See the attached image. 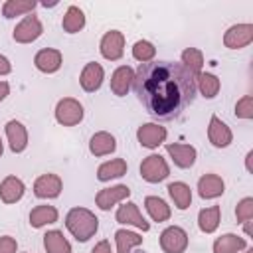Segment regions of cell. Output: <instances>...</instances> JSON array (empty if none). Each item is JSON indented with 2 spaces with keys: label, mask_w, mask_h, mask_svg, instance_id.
I'll return each instance as SVG.
<instances>
[{
  "label": "cell",
  "mask_w": 253,
  "mask_h": 253,
  "mask_svg": "<svg viewBox=\"0 0 253 253\" xmlns=\"http://www.w3.org/2000/svg\"><path fill=\"white\" fill-rule=\"evenodd\" d=\"M115 148H117V140H115V136H113L111 132H107V130L95 132V134L91 136V140H89V152H91L93 156H107V154L115 152Z\"/></svg>",
  "instance_id": "44dd1931"
},
{
  "label": "cell",
  "mask_w": 253,
  "mask_h": 253,
  "mask_svg": "<svg viewBox=\"0 0 253 253\" xmlns=\"http://www.w3.org/2000/svg\"><path fill=\"white\" fill-rule=\"evenodd\" d=\"M208 138H210V142H211L215 148H225V146L231 144L233 132H231V128H229L219 117L211 115V117H210V125H208Z\"/></svg>",
  "instance_id": "4fadbf2b"
},
{
  "label": "cell",
  "mask_w": 253,
  "mask_h": 253,
  "mask_svg": "<svg viewBox=\"0 0 253 253\" xmlns=\"http://www.w3.org/2000/svg\"><path fill=\"white\" fill-rule=\"evenodd\" d=\"M166 136H168L166 128L156 125V123H144L136 130V140L144 148H158L160 144H164Z\"/></svg>",
  "instance_id": "30bf717a"
},
{
  "label": "cell",
  "mask_w": 253,
  "mask_h": 253,
  "mask_svg": "<svg viewBox=\"0 0 253 253\" xmlns=\"http://www.w3.org/2000/svg\"><path fill=\"white\" fill-rule=\"evenodd\" d=\"M103 79H105V69H103V65L97 63V61L85 63V67L81 69V75H79L81 89L87 91V93H95V91L103 85Z\"/></svg>",
  "instance_id": "7c38bea8"
},
{
  "label": "cell",
  "mask_w": 253,
  "mask_h": 253,
  "mask_svg": "<svg viewBox=\"0 0 253 253\" xmlns=\"http://www.w3.org/2000/svg\"><path fill=\"white\" fill-rule=\"evenodd\" d=\"M115 243H117V253H130L132 247H138L142 243V237L128 229H117Z\"/></svg>",
  "instance_id": "1f68e13d"
},
{
  "label": "cell",
  "mask_w": 253,
  "mask_h": 253,
  "mask_svg": "<svg viewBox=\"0 0 253 253\" xmlns=\"http://www.w3.org/2000/svg\"><path fill=\"white\" fill-rule=\"evenodd\" d=\"M10 71H12V63H10V59H8L6 55L0 53V75H8Z\"/></svg>",
  "instance_id": "f35d334b"
},
{
  "label": "cell",
  "mask_w": 253,
  "mask_h": 253,
  "mask_svg": "<svg viewBox=\"0 0 253 253\" xmlns=\"http://www.w3.org/2000/svg\"><path fill=\"white\" fill-rule=\"evenodd\" d=\"M61 28L63 32L67 34H77L85 28V14L79 6H69L67 12L63 14V20H61Z\"/></svg>",
  "instance_id": "f1b7e54d"
},
{
  "label": "cell",
  "mask_w": 253,
  "mask_h": 253,
  "mask_svg": "<svg viewBox=\"0 0 253 253\" xmlns=\"http://www.w3.org/2000/svg\"><path fill=\"white\" fill-rule=\"evenodd\" d=\"M235 117H239V119H253V95H243L235 103Z\"/></svg>",
  "instance_id": "d590c367"
},
{
  "label": "cell",
  "mask_w": 253,
  "mask_h": 253,
  "mask_svg": "<svg viewBox=\"0 0 253 253\" xmlns=\"http://www.w3.org/2000/svg\"><path fill=\"white\" fill-rule=\"evenodd\" d=\"M61 190H63L61 178H59L57 174H51V172L38 176L36 182H34V194H36L38 198H43V200L57 198V196L61 194Z\"/></svg>",
  "instance_id": "8fae6325"
},
{
  "label": "cell",
  "mask_w": 253,
  "mask_h": 253,
  "mask_svg": "<svg viewBox=\"0 0 253 253\" xmlns=\"http://www.w3.org/2000/svg\"><path fill=\"white\" fill-rule=\"evenodd\" d=\"M144 208H146L148 215L152 217V221H158V223L168 221L170 215H172L170 206L162 198H158V196H146L144 198Z\"/></svg>",
  "instance_id": "484cf974"
},
{
  "label": "cell",
  "mask_w": 253,
  "mask_h": 253,
  "mask_svg": "<svg viewBox=\"0 0 253 253\" xmlns=\"http://www.w3.org/2000/svg\"><path fill=\"white\" fill-rule=\"evenodd\" d=\"M142 107L158 121L178 119L196 97V77L176 61L140 63L132 81Z\"/></svg>",
  "instance_id": "6da1fadb"
},
{
  "label": "cell",
  "mask_w": 253,
  "mask_h": 253,
  "mask_svg": "<svg viewBox=\"0 0 253 253\" xmlns=\"http://www.w3.org/2000/svg\"><path fill=\"white\" fill-rule=\"evenodd\" d=\"M132 81H134V71L132 67L128 65H121L113 71L111 75V91L117 95V97H125L130 87H132Z\"/></svg>",
  "instance_id": "d6986e66"
},
{
  "label": "cell",
  "mask_w": 253,
  "mask_h": 253,
  "mask_svg": "<svg viewBox=\"0 0 253 253\" xmlns=\"http://www.w3.org/2000/svg\"><path fill=\"white\" fill-rule=\"evenodd\" d=\"M223 192H225V182H223V178L217 176V174H204V176L198 180V194H200V198H204V200L219 198Z\"/></svg>",
  "instance_id": "ac0fdd59"
},
{
  "label": "cell",
  "mask_w": 253,
  "mask_h": 253,
  "mask_svg": "<svg viewBox=\"0 0 253 253\" xmlns=\"http://www.w3.org/2000/svg\"><path fill=\"white\" fill-rule=\"evenodd\" d=\"M115 219L119 223L134 225V227H138L142 231H148L150 229V223L142 217V213H140V210H138V206L134 202H125L123 206H119V210L115 213Z\"/></svg>",
  "instance_id": "5bb4252c"
},
{
  "label": "cell",
  "mask_w": 253,
  "mask_h": 253,
  "mask_svg": "<svg viewBox=\"0 0 253 253\" xmlns=\"http://www.w3.org/2000/svg\"><path fill=\"white\" fill-rule=\"evenodd\" d=\"M128 196H130V188L125 186V184H117V186L99 190L97 196H95V204H97L99 210L107 211V210H111L113 206H117L119 202H125Z\"/></svg>",
  "instance_id": "9c48e42d"
},
{
  "label": "cell",
  "mask_w": 253,
  "mask_h": 253,
  "mask_svg": "<svg viewBox=\"0 0 253 253\" xmlns=\"http://www.w3.org/2000/svg\"><path fill=\"white\" fill-rule=\"evenodd\" d=\"M245 253H253V249H247V251H245Z\"/></svg>",
  "instance_id": "ee69618b"
},
{
  "label": "cell",
  "mask_w": 253,
  "mask_h": 253,
  "mask_svg": "<svg viewBox=\"0 0 253 253\" xmlns=\"http://www.w3.org/2000/svg\"><path fill=\"white\" fill-rule=\"evenodd\" d=\"M154 55H156V47L146 42V40H138L134 42L132 45V57L140 63H148V61H154Z\"/></svg>",
  "instance_id": "836d02e7"
},
{
  "label": "cell",
  "mask_w": 253,
  "mask_h": 253,
  "mask_svg": "<svg viewBox=\"0 0 253 253\" xmlns=\"http://www.w3.org/2000/svg\"><path fill=\"white\" fill-rule=\"evenodd\" d=\"M24 192H26V186H24V182L18 176H12L10 174V176H6L0 182V200L4 204H16V202H20L22 196H24Z\"/></svg>",
  "instance_id": "ffe728a7"
},
{
  "label": "cell",
  "mask_w": 253,
  "mask_h": 253,
  "mask_svg": "<svg viewBox=\"0 0 253 253\" xmlns=\"http://www.w3.org/2000/svg\"><path fill=\"white\" fill-rule=\"evenodd\" d=\"M251 158H253V150H249V152H247V156H245V168H247V172H249V174H253V166H251Z\"/></svg>",
  "instance_id": "60d3db41"
},
{
  "label": "cell",
  "mask_w": 253,
  "mask_h": 253,
  "mask_svg": "<svg viewBox=\"0 0 253 253\" xmlns=\"http://www.w3.org/2000/svg\"><path fill=\"white\" fill-rule=\"evenodd\" d=\"M83 105L73 97H63L55 105V121L63 126H75L83 121Z\"/></svg>",
  "instance_id": "3957f363"
},
{
  "label": "cell",
  "mask_w": 253,
  "mask_h": 253,
  "mask_svg": "<svg viewBox=\"0 0 253 253\" xmlns=\"http://www.w3.org/2000/svg\"><path fill=\"white\" fill-rule=\"evenodd\" d=\"M91 253H113V251H111V243H109L107 239H103V241H99V243L91 249Z\"/></svg>",
  "instance_id": "74e56055"
},
{
  "label": "cell",
  "mask_w": 253,
  "mask_h": 253,
  "mask_svg": "<svg viewBox=\"0 0 253 253\" xmlns=\"http://www.w3.org/2000/svg\"><path fill=\"white\" fill-rule=\"evenodd\" d=\"M2 152H4V144H2V138H0V158H2Z\"/></svg>",
  "instance_id": "7bdbcfd3"
},
{
  "label": "cell",
  "mask_w": 253,
  "mask_h": 253,
  "mask_svg": "<svg viewBox=\"0 0 253 253\" xmlns=\"http://www.w3.org/2000/svg\"><path fill=\"white\" fill-rule=\"evenodd\" d=\"M4 130H6V136H8L12 152L20 154V152H24L28 148V130L20 121H8Z\"/></svg>",
  "instance_id": "e0dca14e"
},
{
  "label": "cell",
  "mask_w": 253,
  "mask_h": 253,
  "mask_svg": "<svg viewBox=\"0 0 253 253\" xmlns=\"http://www.w3.org/2000/svg\"><path fill=\"white\" fill-rule=\"evenodd\" d=\"M253 42V24H235L223 34V45L227 49H241Z\"/></svg>",
  "instance_id": "52a82bcc"
},
{
  "label": "cell",
  "mask_w": 253,
  "mask_h": 253,
  "mask_svg": "<svg viewBox=\"0 0 253 253\" xmlns=\"http://www.w3.org/2000/svg\"><path fill=\"white\" fill-rule=\"evenodd\" d=\"M245 233L251 235V221H245Z\"/></svg>",
  "instance_id": "b9f144b4"
},
{
  "label": "cell",
  "mask_w": 253,
  "mask_h": 253,
  "mask_svg": "<svg viewBox=\"0 0 253 253\" xmlns=\"http://www.w3.org/2000/svg\"><path fill=\"white\" fill-rule=\"evenodd\" d=\"M160 249L164 253H184L188 249V233L180 225H170L160 233Z\"/></svg>",
  "instance_id": "8992f818"
},
{
  "label": "cell",
  "mask_w": 253,
  "mask_h": 253,
  "mask_svg": "<svg viewBox=\"0 0 253 253\" xmlns=\"http://www.w3.org/2000/svg\"><path fill=\"white\" fill-rule=\"evenodd\" d=\"M235 217L239 223L253 219V198H243L235 208Z\"/></svg>",
  "instance_id": "e575fe53"
},
{
  "label": "cell",
  "mask_w": 253,
  "mask_h": 253,
  "mask_svg": "<svg viewBox=\"0 0 253 253\" xmlns=\"http://www.w3.org/2000/svg\"><path fill=\"white\" fill-rule=\"evenodd\" d=\"M168 194L178 210H188L192 204V190L186 182H170L168 184Z\"/></svg>",
  "instance_id": "4316f807"
},
{
  "label": "cell",
  "mask_w": 253,
  "mask_h": 253,
  "mask_svg": "<svg viewBox=\"0 0 253 253\" xmlns=\"http://www.w3.org/2000/svg\"><path fill=\"white\" fill-rule=\"evenodd\" d=\"M8 95H10V85H8V81H0V103H2Z\"/></svg>",
  "instance_id": "ab89813d"
},
{
  "label": "cell",
  "mask_w": 253,
  "mask_h": 253,
  "mask_svg": "<svg viewBox=\"0 0 253 253\" xmlns=\"http://www.w3.org/2000/svg\"><path fill=\"white\" fill-rule=\"evenodd\" d=\"M38 2L34 0H6L2 4V14L4 18H16V16H24V14H32L36 10Z\"/></svg>",
  "instance_id": "4dcf8cb0"
},
{
  "label": "cell",
  "mask_w": 253,
  "mask_h": 253,
  "mask_svg": "<svg viewBox=\"0 0 253 253\" xmlns=\"http://www.w3.org/2000/svg\"><path fill=\"white\" fill-rule=\"evenodd\" d=\"M63 63V55L55 47H43L34 55V65L42 73H55Z\"/></svg>",
  "instance_id": "9a60e30c"
},
{
  "label": "cell",
  "mask_w": 253,
  "mask_h": 253,
  "mask_svg": "<svg viewBox=\"0 0 253 253\" xmlns=\"http://www.w3.org/2000/svg\"><path fill=\"white\" fill-rule=\"evenodd\" d=\"M65 227L67 231L81 243L89 241L97 229H99V219L97 215L87 210V208H71L65 215Z\"/></svg>",
  "instance_id": "7a4b0ae2"
},
{
  "label": "cell",
  "mask_w": 253,
  "mask_h": 253,
  "mask_svg": "<svg viewBox=\"0 0 253 253\" xmlns=\"http://www.w3.org/2000/svg\"><path fill=\"white\" fill-rule=\"evenodd\" d=\"M99 51H101V55H103L105 59H109V61L121 59L123 53H125V36H123V32H119V30L107 32V34L101 38Z\"/></svg>",
  "instance_id": "ba28073f"
},
{
  "label": "cell",
  "mask_w": 253,
  "mask_h": 253,
  "mask_svg": "<svg viewBox=\"0 0 253 253\" xmlns=\"http://www.w3.org/2000/svg\"><path fill=\"white\" fill-rule=\"evenodd\" d=\"M43 247L47 253H71V243L59 229H51L43 235Z\"/></svg>",
  "instance_id": "f546056e"
},
{
  "label": "cell",
  "mask_w": 253,
  "mask_h": 253,
  "mask_svg": "<svg viewBox=\"0 0 253 253\" xmlns=\"http://www.w3.org/2000/svg\"><path fill=\"white\" fill-rule=\"evenodd\" d=\"M18 251V243L12 235H2L0 237V253H16Z\"/></svg>",
  "instance_id": "8d00e7d4"
},
{
  "label": "cell",
  "mask_w": 253,
  "mask_h": 253,
  "mask_svg": "<svg viewBox=\"0 0 253 253\" xmlns=\"http://www.w3.org/2000/svg\"><path fill=\"white\" fill-rule=\"evenodd\" d=\"M219 215H221V208L219 206H211V208H204L198 213V227L202 233H213L219 225Z\"/></svg>",
  "instance_id": "83f0119b"
},
{
  "label": "cell",
  "mask_w": 253,
  "mask_h": 253,
  "mask_svg": "<svg viewBox=\"0 0 253 253\" xmlns=\"http://www.w3.org/2000/svg\"><path fill=\"white\" fill-rule=\"evenodd\" d=\"M182 65L196 77L202 73V67H204V53L198 49V47H186L182 51Z\"/></svg>",
  "instance_id": "d6a6232c"
},
{
  "label": "cell",
  "mask_w": 253,
  "mask_h": 253,
  "mask_svg": "<svg viewBox=\"0 0 253 253\" xmlns=\"http://www.w3.org/2000/svg\"><path fill=\"white\" fill-rule=\"evenodd\" d=\"M168 174H170V166L160 154H150L140 162V176L150 184H158L166 180Z\"/></svg>",
  "instance_id": "277c9868"
},
{
  "label": "cell",
  "mask_w": 253,
  "mask_h": 253,
  "mask_svg": "<svg viewBox=\"0 0 253 253\" xmlns=\"http://www.w3.org/2000/svg\"><path fill=\"white\" fill-rule=\"evenodd\" d=\"M247 247L245 237L235 233H223L213 241V253H239Z\"/></svg>",
  "instance_id": "7402d4cb"
},
{
  "label": "cell",
  "mask_w": 253,
  "mask_h": 253,
  "mask_svg": "<svg viewBox=\"0 0 253 253\" xmlns=\"http://www.w3.org/2000/svg\"><path fill=\"white\" fill-rule=\"evenodd\" d=\"M42 34H43V26H42L40 18L34 16V14H28V16H24V20H20L16 24V28L12 32V38L18 43H32Z\"/></svg>",
  "instance_id": "5b68a950"
},
{
  "label": "cell",
  "mask_w": 253,
  "mask_h": 253,
  "mask_svg": "<svg viewBox=\"0 0 253 253\" xmlns=\"http://www.w3.org/2000/svg\"><path fill=\"white\" fill-rule=\"evenodd\" d=\"M219 89H221V81L217 75L208 73V71L206 73L202 71L200 75H196V91H200L204 99H213L219 93Z\"/></svg>",
  "instance_id": "d4e9b609"
},
{
  "label": "cell",
  "mask_w": 253,
  "mask_h": 253,
  "mask_svg": "<svg viewBox=\"0 0 253 253\" xmlns=\"http://www.w3.org/2000/svg\"><path fill=\"white\" fill-rule=\"evenodd\" d=\"M166 152L172 156V160L178 168H192L196 164V158H198V152L192 144H180V142L172 144V142H168Z\"/></svg>",
  "instance_id": "2e32d148"
},
{
  "label": "cell",
  "mask_w": 253,
  "mask_h": 253,
  "mask_svg": "<svg viewBox=\"0 0 253 253\" xmlns=\"http://www.w3.org/2000/svg\"><path fill=\"white\" fill-rule=\"evenodd\" d=\"M59 217V211L53 208V206H47V204H42V206H36L32 211H30V225L40 229L43 225H49V223H55Z\"/></svg>",
  "instance_id": "cb8c5ba5"
},
{
  "label": "cell",
  "mask_w": 253,
  "mask_h": 253,
  "mask_svg": "<svg viewBox=\"0 0 253 253\" xmlns=\"http://www.w3.org/2000/svg\"><path fill=\"white\" fill-rule=\"evenodd\" d=\"M126 170H128L126 160H123V158H113V160L103 162V164L97 168V180H99V182H109V180H113V178L125 176Z\"/></svg>",
  "instance_id": "603a6c76"
}]
</instances>
